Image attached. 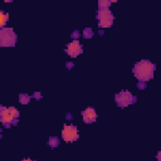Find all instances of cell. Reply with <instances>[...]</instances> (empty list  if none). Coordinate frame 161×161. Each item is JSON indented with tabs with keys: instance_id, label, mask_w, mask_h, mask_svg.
<instances>
[{
	"instance_id": "d6986e66",
	"label": "cell",
	"mask_w": 161,
	"mask_h": 161,
	"mask_svg": "<svg viewBox=\"0 0 161 161\" xmlns=\"http://www.w3.org/2000/svg\"><path fill=\"white\" fill-rule=\"evenodd\" d=\"M23 161H34V160H30V158H24Z\"/></svg>"
},
{
	"instance_id": "8fae6325",
	"label": "cell",
	"mask_w": 161,
	"mask_h": 161,
	"mask_svg": "<svg viewBox=\"0 0 161 161\" xmlns=\"http://www.w3.org/2000/svg\"><path fill=\"white\" fill-rule=\"evenodd\" d=\"M30 96L29 94H25V93H20L19 94V102L20 103H23V104H26L29 101H30Z\"/></svg>"
},
{
	"instance_id": "2e32d148",
	"label": "cell",
	"mask_w": 161,
	"mask_h": 161,
	"mask_svg": "<svg viewBox=\"0 0 161 161\" xmlns=\"http://www.w3.org/2000/svg\"><path fill=\"white\" fill-rule=\"evenodd\" d=\"M31 97H34V98H38V99H39V98H42V93H39V92H35V93H34Z\"/></svg>"
},
{
	"instance_id": "3957f363",
	"label": "cell",
	"mask_w": 161,
	"mask_h": 161,
	"mask_svg": "<svg viewBox=\"0 0 161 161\" xmlns=\"http://www.w3.org/2000/svg\"><path fill=\"white\" fill-rule=\"evenodd\" d=\"M16 34L11 28H1L0 30V45L1 47H14L16 43Z\"/></svg>"
},
{
	"instance_id": "8992f818",
	"label": "cell",
	"mask_w": 161,
	"mask_h": 161,
	"mask_svg": "<svg viewBox=\"0 0 161 161\" xmlns=\"http://www.w3.org/2000/svg\"><path fill=\"white\" fill-rule=\"evenodd\" d=\"M62 137L65 142H74L79 137L78 128L74 125H64L62 131Z\"/></svg>"
},
{
	"instance_id": "7c38bea8",
	"label": "cell",
	"mask_w": 161,
	"mask_h": 161,
	"mask_svg": "<svg viewBox=\"0 0 161 161\" xmlns=\"http://www.w3.org/2000/svg\"><path fill=\"white\" fill-rule=\"evenodd\" d=\"M8 19H9V15L6 13H4V11H0V26L1 28H4L5 23L8 21Z\"/></svg>"
},
{
	"instance_id": "ac0fdd59",
	"label": "cell",
	"mask_w": 161,
	"mask_h": 161,
	"mask_svg": "<svg viewBox=\"0 0 161 161\" xmlns=\"http://www.w3.org/2000/svg\"><path fill=\"white\" fill-rule=\"evenodd\" d=\"M73 67V63H67V68H72Z\"/></svg>"
},
{
	"instance_id": "5bb4252c",
	"label": "cell",
	"mask_w": 161,
	"mask_h": 161,
	"mask_svg": "<svg viewBox=\"0 0 161 161\" xmlns=\"http://www.w3.org/2000/svg\"><path fill=\"white\" fill-rule=\"evenodd\" d=\"M137 88L138 89H145L146 88V82H138L137 83Z\"/></svg>"
},
{
	"instance_id": "5b68a950",
	"label": "cell",
	"mask_w": 161,
	"mask_h": 161,
	"mask_svg": "<svg viewBox=\"0 0 161 161\" xmlns=\"http://www.w3.org/2000/svg\"><path fill=\"white\" fill-rule=\"evenodd\" d=\"M97 20H98V26L99 28H109L113 25L114 16L111 10H98L97 11Z\"/></svg>"
},
{
	"instance_id": "6da1fadb",
	"label": "cell",
	"mask_w": 161,
	"mask_h": 161,
	"mask_svg": "<svg viewBox=\"0 0 161 161\" xmlns=\"http://www.w3.org/2000/svg\"><path fill=\"white\" fill-rule=\"evenodd\" d=\"M156 65L153 63H151L147 59L140 60L133 65V75L140 80V82H147L151 80L153 78V73H155Z\"/></svg>"
},
{
	"instance_id": "4fadbf2b",
	"label": "cell",
	"mask_w": 161,
	"mask_h": 161,
	"mask_svg": "<svg viewBox=\"0 0 161 161\" xmlns=\"http://www.w3.org/2000/svg\"><path fill=\"white\" fill-rule=\"evenodd\" d=\"M92 36H93V30H92L91 28H86V29L83 30V38L89 39V38H92Z\"/></svg>"
},
{
	"instance_id": "9a60e30c",
	"label": "cell",
	"mask_w": 161,
	"mask_h": 161,
	"mask_svg": "<svg viewBox=\"0 0 161 161\" xmlns=\"http://www.w3.org/2000/svg\"><path fill=\"white\" fill-rule=\"evenodd\" d=\"M70 36H72V38H73V40H77V38H78V36H79V31H78V30H75V31H73V33H72V35H70Z\"/></svg>"
},
{
	"instance_id": "9c48e42d",
	"label": "cell",
	"mask_w": 161,
	"mask_h": 161,
	"mask_svg": "<svg viewBox=\"0 0 161 161\" xmlns=\"http://www.w3.org/2000/svg\"><path fill=\"white\" fill-rule=\"evenodd\" d=\"M48 145H49L52 148L57 147V146L59 145V138H58L57 136H50V137H49V141H48Z\"/></svg>"
},
{
	"instance_id": "52a82bcc",
	"label": "cell",
	"mask_w": 161,
	"mask_h": 161,
	"mask_svg": "<svg viewBox=\"0 0 161 161\" xmlns=\"http://www.w3.org/2000/svg\"><path fill=\"white\" fill-rule=\"evenodd\" d=\"M65 52H67V54L70 55L72 58H75V57H78L79 54H82L83 47H82V44H80L78 40H73V42H70V43L67 45Z\"/></svg>"
},
{
	"instance_id": "ba28073f",
	"label": "cell",
	"mask_w": 161,
	"mask_h": 161,
	"mask_svg": "<svg viewBox=\"0 0 161 161\" xmlns=\"http://www.w3.org/2000/svg\"><path fill=\"white\" fill-rule=\"evenodd\" d=\"M82 117H83V121L86 123H92L97 119V113H96V109L93 107H87L83 112H82Z\"/></svg>"
},
{
	"instance_id": "e0dca14e",
	"label": "cell",
	"mask_w": 161,
	"mask_h": 161,
	"mask_svg": "<svg viewBox=\"0 0 161 161\" xmlns=\"http://www.w3.org/2000/svg\"><path fill=\"white\" fill-rule=\"evenodd\" d=\"M156 158H157V161H161V151H158V152H157Z\"/></svg>"
},
{
	"instance_id": "277c9868",
	"label": "cell",
	"mask_w": 161,
	"mask_h": 161,
	"mask_svg": "<svg viewBox=\"0 0 161 161\" xmlns=\"http://www.w3.org/2000/svg\"><path fill=\"white\" fill-rule=\"evenodd\" d=\"M136 99H137L136 96H133L128 91H121L119 93H116V96H114V101H116L117 106L121 108H125V107L135 103Z\"/></svg>"
},
{
	"instance_id": "30bf717a",
	"label": "cell",
	"mask_w": 161,
	"mask_h": 161,
	"mask_svg": "<svg viewBox=\"0 0 161 161\" xmlns=\"http://www.w3.org/2000/svg\"><path fill=\"white\" fill-rule=\"evenodd\" d=\"M111 5V1L108 0H99L98 1V10H106Z\"/></svg>"
},
{
	"instance_id": "7a4b0ae2",
	"label": "cell",
	"mask_w": 161,
	"mask_h": 161,
	"mask_svg": "<svg viewBox=\"0 0 161 161\" xmlns=\"http://www.w3.org/2000/svg\"><path fill=\"white\" fill-rule=\"evenodd\" d=\"M19 117V111L15 107H0V118L1 123L5 127H10L11 125H16Z\"/></svg>"
}]
</instances>
